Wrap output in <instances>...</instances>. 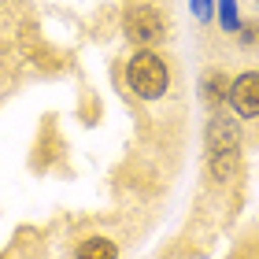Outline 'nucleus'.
Returning a JSON list of instances; mask_svg holds the SVG:
<instances>
[{"instance_id": "obj_1", "label": "nucleus", "mask_w": 259, "mask_h": 259, "mask_svg": "<svg viewBox=\"0 0 259 259\" xmlns=\"http://www.w3.org/2000/svg\"><path fill=\"white\" fill-rule=\"evenodd\" d=\"M126 81H130V89H134L141 100H159L163 93H167V85H170V74H167V63H163L156 52L145 49L137 56H130Z\"/></svg>"}, {"instance_id": "obj_2", "label": "nucleus", "mask_w": 259, "mask_h": 259, "mask_svg": "<svg viewBox=\"0 0 259 259\" xmlns=\"http://www.w3.org/2000/svg\"><path fill=\"white\" fill-rule=\"evenodd\" d=\"M163 33V15L156 8H130L126 11V37L137 45H148Z\"/></svg>"}, {"instance_id": "obj_3", "label": "nucleus", "mask_w": 259, "mask_h": 259, "mask_svg": "<svg viewBox=\"0 0 259 259\" xmlns=\"http://www.w3.org/2000/svg\"><path fill=\"white\" fill-rule=\"evenodd\" d=\"M230 104L233 111L244 115V119H255L259 115V70H248L230 85Z\"/></svg>"}, {"instance_id": "obj_4", "label": "nucleus", "mask_w": 259, "mask_h": 259, "mask_svg": "<svg viewBox=\"0 0 259 259\" xmlns=\"http://www.w3.org/2000/svg\"><path fill=\"white\" fill-rule=\"evenodd\" d=\"M237 145H241L237 126H233L226 115H215V119L207 122V152L211 156H226V152H237Z\"/></svg>"}, {"instance_id": "obj_5", "label": "nucleus", "mask_w": 259, "mask_h": 259, "mask_svg": "<svg viewBox=\"0 0 259 259\" xmlns=\"http://www.w3.org/2000/svg\"><path fill=\"white\" fill-rule=\"evenodd\" d=\"M204 97H207L211 108H215V104H222V97H230L226 78H222V74H207V78H204Z\"/></svg>"}, {"instance_id": "obj_6", "label": "nucleus", "mask_w": 259, "mask_h": 259, "mask_svg": "<svg viewBox=\"0 0 259 259\" xmlns=\"http://www.w3.org/2000/svg\"><path fill=\"white\" fill-rule=\"evenodd\" d=\"M78 255H119V248L111 241H85L78 244Z\"/></svg>"}]
</instances>
